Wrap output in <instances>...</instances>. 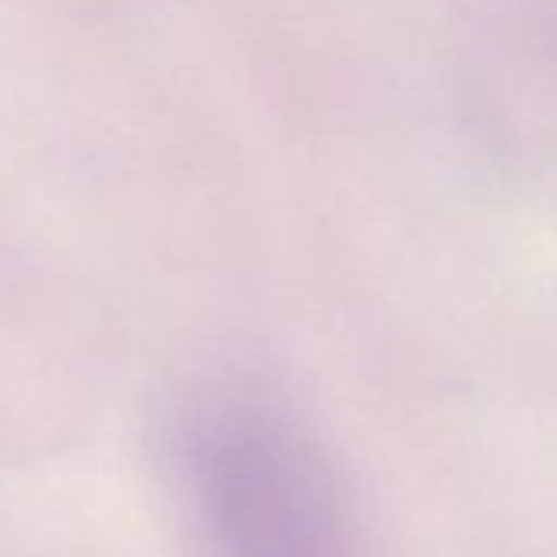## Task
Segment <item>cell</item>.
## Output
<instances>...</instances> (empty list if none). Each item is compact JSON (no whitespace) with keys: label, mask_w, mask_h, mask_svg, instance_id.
I'll list each match as a JSON object with an SVG mask.
<instances>
[{"label":"cell","mask_w":557,"mask_h":557,"mask_svg":"<svg viewBox=\"0 0 557 557\" xmlns=\"http://www.w3.org/2000/svg\"><path fill=\"white\" fill-rule=\"evenodd\" d=\"M216 557H364L319 440L259 394L210 400L190 436Z\"/></svg>","instance_id":"obj_1"}]
</instances>
